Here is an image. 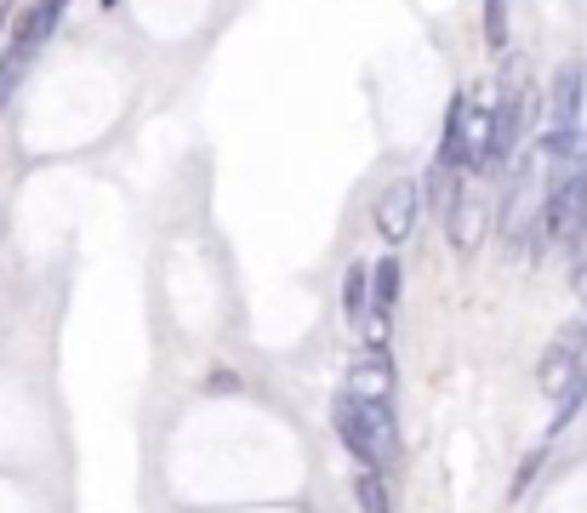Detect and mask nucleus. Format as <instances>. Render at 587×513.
Here are the masks:
<instances>
[{
  "label": "nucleus",
  "instance_id": "nucleus-1",
  "mask_svg": "<svg viewBox=\"0 0 587 513\" xmlns=\"http://www.w3.org/2000/svg\"><path fill=\"white\" fill-rule=\"evenodd\" d=\"M542 205H548V154L519 148V160L507 166V189H502V246L507 251H530L542 240Z\"/></svg>",
  "mask_w": 587,
  "mask_h": 513
},
{
  "label": "nucleus",
  "instance_id": "nucleus-2",
  "mask_svg": "<svg viewBox=\"0 0 587 513\" xmlns=\"http://www.w3.org/2000/svg\"><path fill=\"white\" fill-rule=\"evenodd\" d=\"M331 417H337V440L360 456V468H388L394 451H399V428H394V410L360 399V394H337L331 399Z\"/></svg>",
  "mask_w": 587,
  "mask_h": 513
},
{
  "label": "nucleus",
  "instance_id": "nucleus-3",
  "mask_svg": "<svg viewBox=\"0 0 587 513\" xmlns=\"http://www.w3.org/2000/svg\"><path fill=\"white\" fill-rule=\"evenodd\" d=\"M587 228V154L548 160V205H542V246H576Z\"/></svg>",
  "mask_w": 587,
  "mask_h": 513
},
{
  "label": "nucleus",
  "instance_id": "nucleus-4",
  "mask_svg": "<svg viewBox=\"0 0 587 513\" xmlns=\"http://www.w3.org/2000/svg\"><path fill=\"white\" fill-rule=\"evenodd\" d=\"M582 377H587V320L565 325V331L548 343L542 366H536V389H542L548 399H565Z\"/></svg>",
  "mask_w": 587,
  "mask_h": 513
},
{
  "label": "nucleus",
  "instance_id": "nucleus-5",
  "mask_svg": "<svg viewBox=\"0 0 587 513\" xmlns=\"http://www.w3.org/2000/svg\"><path fill=\"white\" fill-rule=\"evenodd\" d=\"M491 177L484 171H468L463 177V189H456V205L445 212V228H451V246L456 256H474L484 246V228H491Z\"/></svg>",
  "mask_w": 587,
  "mask_h": 513
},
{
  "label": "nucleus",
  "instance_id": "nucleus-6",
  "mask_svg": "<svg viewBox=\"0 0 587 513\" xmlns=\"http://www.w3.org/2000/svg\"><path fill=\"white\" fill-rule=\"evenodd\" d=\"M371 217H376V235L382 240L405 246V240L417 235V217H422V183H417V177H399V183H388Z\"/></svg>",
  "mask_w": 587,
  "mask_h": 513
},
{
  "label": "nucleus",
  "instance_id": "nucleus-7",
  "mask_svg": "<svg viewBox=\"0 0 587 513\" xmlns=\"http://www.w3.org/2000/svg\"><path fill=\"white\" fill-rule=\"evenodd\" d=\"M582 103H587V81H582L576 63H565L553 74V92H548V109H542V138H576Z\"/></svg>",
  "mask_w": 587,
  "mask_h": 513
},
{
  "label": "nucleus",
  "instance_id": "nucleus-8",
  "mask_svg": "<svg viewBox=\"0 0 587 513\" xmlns=\"http://www.w3.org/2000/svg\"><path fill=\"white\" fill-rule=\"evenodd\" d=\"M348 394H360V399H376V405H388V394H394V359H388V348H360L348 359Z\"/></svg>",
  "mask_w": 587,
  "mask_h": 513
},
{
  "label": "nucleus",
  "instance_id": "nucleus-9",
  "mask_svg": "<svg viewBox=\"0 0 587 513\" xmlns=\"http://www.w3.org/2000/svg\"><path fill=\"white\" fill-rule=\"evenodd\" d=\"M343 314H348V325L360 331H371V263H348V279H343Z\"/></svg>",
  "mask_w": 587,
  "mask_h": 513
},
{
  "label": "nucleus",
  "instance_id": "nucleus-10",
  "mask_svg": "<svg viewBox=\"0 0 587 513\" xmlns=\"http://www.w3.org/2000/svg\"><path fill=\"white\" fill-rule=\"evenodd\" d=\"M354 502H360L366 513H394V497H388V485H382L376 468H360V474H354Z\"/></svg>",
  "mask_w": 587,
  "mask_h": 513
},
{
  "label": "nucleus",
  "instance_id": "nucleus-11",
  "mask_svg": "<svg viewBox=\"0 0 587 513\" xmlns=\"http://www.w3.org/2000/svg\"><path fill=\"white\" fill-rule=\"evenodd\" d=\"M371 297H376V308H382V314H388V308L399 302V256H382V263L371 269Z\"/></svg>",
  "mask_w": 587,
  "mask_h": 513
},
{
  "label": "nucleus",
  "instance_id": "nucleus-12",
  "mask_svg": "<svg viewBox=\"0 0 587 513\" xmlns=\"http://www.w3.org/2000/svg\"><path fill=\"white\" fill-rule=\"evenodd\" d=\"M484 46L507 51V0H484Z\"/></svg>",
  "mask_w": 587,
  "mask_h": 513
},
{
  "label": "nucleus",
  "instance_id": "nucleus-13",
  "mask_svg": "<svg viewBox=\"0 0 587 513\" xmlns=\"http://www.w3.org/2000/svg\"><path fill=\"white\" fill-rule=\"evenodd\" d=\"M212 394H240V377L235 371H217L212 377Z\"/></svg>",
  "mask_w": 587,
  "mask_h": 513
},
{
  "label": "nucleus",
  "instance_id": "nucleus-14",
  "mask_svg": "<svg viewBox=\"0 0 587 513\" xmlns=\"http://www.w3.org/2000/svg\"><path fill=\"white\" fill-rule=\"evenodd\" d=\"M104 7H115V0H104Z\"/></svg>",
  "mask_w": 587,
  "mask_h": 513
}]
</instances>
